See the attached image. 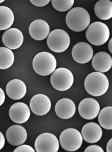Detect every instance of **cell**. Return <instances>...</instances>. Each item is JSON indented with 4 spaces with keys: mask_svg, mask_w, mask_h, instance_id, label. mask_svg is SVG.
<instances>
[{
    "mask_svg": "<svg viewBox=\"0 0 112 152\" xmlns=\"http://www.w3.org/2000/svg\"><path fill=\"white\" fill-rule=\"evenodd\" d=\"M14 21V13L5 6H0V31L9 29Z\"/></svg>",
    "mask_w": 112,
    "mask_h": 152,
    "instance_id": "44dd1931",
    "label": "cell"
},
{
    "mask_svg": "<svg viewBox=\"0 0 112 152\" xmlns=\"http://www.w3.org/2000/svg\"><path fill=\"white\" fill-rule=\"evenodd\" d=\"M112 139L111 138L109 142L107 143V146H106V152H112Z\"/></svg>",
    "mask_w": 112,
    "mask_h": 152,
    "instance_id": "f546056e",
    "label": "cell"
},
{
    "mask_svg": "<svg viewBox=\"0 0 112 152\" xmlns=\"http://www.w3.org/2000/svg\"><path fill=\"white\" fill-rule=\"evenodd\" d=\"M74 78L73 73L67 68L61 67L55 69L50 77L51 83L58 91H66L74 83Z\"/></svg>",
    "mask_w": 112,
    "mask_h": 152,
    "instance_id": "8992f818",
    "label": "cell"
},
{
    "mask_svg": "<svg viewBox=\"0 0 112 152\" xmlns=\"http://www.w3.org/2000/svg\"><path fill=\"white\" fill-rule=\"evenodd\" d=\"M34 148L37 152H57L59 149V142L54 134L45 132L37 137Z\"/></svg>",
    "mask_w": 112,
    "mask_h": 152,
    "instance_id": "ba28073f",
    "label": "cell"
},
{
    "mask_svg": "<svg viewBox=\"0 0 112 152\" xmlns=\"http://www.w3.org/2000/svg\"><path fill=\"white\" fill-rule=\"evenodd\" d=\"M51 2L54 9L57 11L66 12L72 8L74 0H52Z\"/></svg>",
    "mask_w": 112,
    "mask_h": 152,
    "instance_id": "cb8c5ba5",
    "label": "cell"
},
{
    "mask_svg": "<svg viewBox=\"0 0 112 152\" xmlns=\"http://www.w3.org/2000/svg\"><path fill=\"white\" fill-rule=\"evenodd\" d=\"M108 48H109V52L112 53V39L111 38L108 44Z\"/></svg>",
    "mask_w": 112,
    "mask_h": 152,
    "instance_id": "4dcf8cb0",
    "label": "cell"
},
{
    "mask_svg": "<svg viewBox=\"0 0 112 152\" xmlns=\"http://www.w3.org/2000/svg\"><path fill=\"white\" fill-rule=\"evenodd\" d=\"M6 138L12 146H19L26 141L27 132L22 126L13 125L6 131Z\"/></svg>",
    "mask_w": 112,
    "mask_h": 152,
    "instance_id": "5bb4252c",
    "label": "cell"
},
{
    "mask_svg": "<svg viewBox=\"0 0 112 152\" xmlns=\"http://www.w3.org/2000/svg\"><path fill=\"white\" fill-rule=\"evenodd\" d=\"M29 107L34 115L44 116L48 113L51 108V102L46 95L38 94L31 98Z\"/></svg>",
    "mask_w": 112,
    "mask_h": 152,
    "instance_id": "8fae6325",
    "label": "cell"
},
{
    "mask_svg": "<svg viewBox=\"0 0 112 152\" xmlns=\"http://www.w3.org/2000/svg\"><path fill=\"white\" fill-rule=\"evenodd\" d=\"M55 111L59 118L62 119H69L75 113L76 106L71 99L62 98L57 102Z\"/></svg>",
    "mask_w": 112,
    "mask_h": 152,
    "instance_id": "2e32d148",
    "label": "cell"
},
{
    "mask_svg": "<svg viewBox=\"0 0 112 152\" xmlns=\"http://www.w3.org/2000/svg\"><path fill=\"white\" fill-rule=\"evenodd\" d=\"M91 64L96 71L101 73L106 72L112 68V57L106 52H98L93 57Z\"/></svg>",
    "mask_w": 112,
    "mask_h": 152,
    "instance_id": "ac0fdd59",
    "label": "cell"
},
{
    "mask_svg": "<svg viewBox=\"0 0 112 152\" xmlns=\"http://www.w3.org/2000/svg\"><path fill=\"white\" fill-rule=\"evenodd\" d=\"M14 55L10 49L5 47L0 48V69H6L13 65Z\"/></svg>",
    "mask_w": 112,
    "mask_h": 152,
    "instance_id": "7402d4cb",
    "label": "cell"
},
{
    "mask_svg": "<svg viewBox=\"0 0 112 152\" xmlns=\"http://www.w3.org/2000/svg\"><path fill=\"white\" fill-rule=\"evenodd\" d=\"M100 111V104L94 98H85L82 100L79 104V113L85 119L92 120L96 118Z\"/></svg>",
    "mask_w": 112,
    "mask_h": 152,
    "instance_id": "9c48e42d",
    "label": "cell"
},
{
    "mask_svg": "<svg viewBox=\"0 0 112 152\" xmlns=\"http://www.w3.org/2000/svg\"><path fill=\"white\" fill-rule=\"evenodd\" d=\"M93 49L91 45L85 42L75 44L72 49L73 59L79 64L89 63L93 58Z\"/></svg>",
    "mask_w": 112,
    "mask_h": 152,
    "instance_id": "30bf717a",
    "label": "cell"
},
{
    "mask_svg": "<svg viewBox=\"0 0 112 152\" xmlns=\"http://www.w3.org/2000/svg\"><path fill=\"white\" fill-rule=\"evenodd\" d=\"M2 39L6 48L11 50L17 49L23 44L24 35L19 29L11 28L6 30L3 34Z\"/></svg>",
    "mask_w": 112,
    "mask_h": 152,
    "instance_id": "4fadbf2b",
    "label": "cell"
},
{
    "mask_svg": "<svg viewBox=\"0 0 112 152\" xmlns=\"http://www.w3.org/2000/svg\"><path fill=\"white\" fill-rule=\"evenodd\" d=\"M5 144V138L4 134L0 131V151L4 148Z\"/></svg>",
    "mask_w": 112,
    "mask_h": 152,
    "instance_id": "f1b7e54d",
    "label": "cell"
},
{
    "mask_svg": "<svg viewBox=\"0 0 112 152\" xmlns=\"http://www.w3.org/2000/svg\"><path fill=\"white\" fill-rule=\"evenodd\" d=\"M110 37V31L105 23L95 22L89 26L86 37L90 43L94 46H101L106 43Z\"/></svg>",
    "mask_w": 112,
    "mask_h": 152,
    "instance_id": "277c9868",
    "label": "cell"
},
{
    "mask_svg": "<svg viewBox=\"0 0 112 152\" xmlns=\"http://www.w3.org/2000/svg\"><path fill=\"white\" fill-rule=\"evenodd\" d=\"M56 60L53 54L42 52L35 56L32 61L34 71L41 76L51 75L56 69Z\"/></svg>",
    "mask_w": 112,
    "mask_h": 152,
    "instance_id": "3957f363",
    "label": "cell"
},
{
    "mask_svg": "<svg viewBox=\"0 0 112 152\" xmlns=\"http://www.w3.org/2000/svg\"><path fill=\"white\" fill-rule=\"evenodd\" d=\"M66 22L68 27L72 31L81 32L89 27L90 16L89 12L85 9L75 7L67 13Z\"/></svg>",
    "mask_w": 112,
    "mask_h": 152,
    "instance_id": "7a4b0ae2",
    "label": "cell"
},
{
    "mask_svg": "<svg viewBox=\"0 0 112 152\" xmlns=\"http://www.w3.org/2000/svg\"><path fill=\"white\" fill-rule=\"evenodd\" d=\"M50 28L48 24L43 20L37 19L32 22L29 27L31 37L36 41L44 40L48 36Z\"/></svg>",
    "mask_w": 112,
    "mask_h": 152,
    "instance_id": "e0dca14e",
    "label": "cell"
},
{
    "mask_svg": "<svg viewBox=\"0 0 112 152\" xmlns=\"http://www.w3.org/2000/svg\"><path fill=\"white\" fill-rule=\"evenodd\" d=\"M81 134L85 141L89 143H94L101 140L102 130L101 126L97 123L90 122L83 126Z\"/></svg>",
    "mask_w": 112,
    "mask_h": 152,
    "instance_id": "9a60e30c",
    "label": "cell"
},
{
    "mask_svg": "<svg viewBox=\"0 0 112 152\" xmlns=\"http://www.w3.org/2000/svg\"><path fill=\"white\" fill-rule=\"evenodd\" d=\"M59 142L62 148L68 152H75L81 147L83 138L81 133L75 129H67L60 137Z\"/></svg>",
    "mask_w": 112,
    "mask_h": 152,
    "instance_id": "52a82bcc",
    "label": "cell"
},
{
    "mask_svg": "<svg viewBox=\"0 0 112 152\" xmlns=\"http://www.w3.org/2000/svg\"><path fill=\"white\" fill-rule=\"evenodd\" d=\"M112 107H107L100 111L98 121L102 127L106 130H112Z\"/></svg>",
    "mask_w": 112,
    "mask_h": 152,
    "instance_id": "603a6c76",
    "label": "cell"
},
{
    "mask_svg": "<svg viewBox=\"0 0 112 152\" xmlns=\"http://www.w3.org/2000/svg\"><path fill=\"white\" fill-rule=\"evenodd\" d=\"M3 2H4V0H0V4Z\"/></svg>",
    "mask_w": 112,
    "mask_h": 152,
    "instance_id": "1f68e13d",
    "label": "cell"
},
{
    "mask_svg": "<svg viewBox=\"0 0 112 152\" xmlns=\"http://www.w3.org/2000/svg\"><path fill=\"white\" fill-rule=\"evenodd\" d=\"M84 85L86 91L90 95L99 97L106 93L109 82L105 74L99 72H94L86 76Z\"/></svg>",
    "mask_w": 112,
    "mask_h": 152,
    "instance_id": "6da1fadb",
    "label": "cell"
},
{
    "mask_svg": "<svg viewBox=\"0 0 112 152\" xmlns=\"http://www.w3.org/2000/svg\"><path fill=\"white\" fill-rule=\"evenodd\" d=\"M47 44L52 51L55 53H62L68 48L70 38L66 31L56 29L49 34Z\"/></svg>",
    "mask_w": 112,
    "mask_h": 152,
    "instance_id": "5b68a950",
    "label": "cell"
},
{
    "mask_svg": "<svg viewBox=\"0 0 112 152\" xmlns=\"http://www.w3.org/2000/svg\"><path fill=\"white\" fill-rule=\"evenodd\" d=\"M5 100V94L4 90L0 87V107L4 103Z\"/></svg>",
    "mask_w": 112,
    "mask_h": 152,
    "instance_id": "83f0119b",
    "label": "cell"
},
{
    "mask_svg": "<svg viewBox=\"0 0 112 152\" xmlns=\"http://www.w3.org/2000/svg\"><path fill=\"white\" fill-rule=\"evenodd\" d=\"M31 2L36 7H43L50 2V0H31Z\"/></svg>",
    "mask_w": 112,
    "mask_h": 152,
    "instance_id": "4316f807",
    "label": "cell"
},
{
    "mask_svg": "<svg viewBox=\"0 0 112 152\" xmlns=\"http://www.w3.org/2000/svg\"><path fill=\"white\" fill-rule=\"evenodd\" d=\"M85 152H103V149L98 145H90L84 151Z\"/></svg>",
    "mask_w": 112,
    "mask_h": 152,
    "instance_id": "484cf974",
    "label": "cell"
},
{
    "mask_svg": "<svg viewBox=\"0 0 112 152\" xmlns=\"http://www.w3.org/2000/svg\"><path fill=\"white\" fill-rule=\"evenodd\" d=\"M95 15L101 20H106L112 18V2L109 0H100L94 7Z\"/></svg>",
    "mask_w": 112,
    "mask_h": 152,
    "instance_id": "ffe728a7",
    "label": "cell"
},
{
    "mask_svg": "<svg viewBox=\"0 0 112 152\" xmlns=\"http://www.w3.org/2000/svg\"><path fill=\"white\" fill-rule=\"evenodd\" d=\"M9 116L13 122L17 124H22L29 119L30 109L25 103L16 102L13 104L9 109Z\"/></svg>",
    "mask_w": 112,
    "mask_h": 152,
    "instance_id": "7c38bea8",
    "label": "cell"
},
{
    "mask_svg": "<svg viewBox=\"0 0 112 152\" xmlns=\"http://www.w3.org/2000/svg\"><path fill=\"white\" fill-rule=\"evenodd\" d=\"M6 93L11 99H21L26 94L27 86L22 80L17 79H13L7 84Z\"/></svg>",
    "mask_w": 112,
    "mask_h": 152,
    "instance_id": "d6986e66",
    "label": "cell"
},
{
    "mask_svg": "<svg viewBox=\"0 0 112 152\" xmlns=\"http://www.w3.org/2000/svg\"><path fill=\"white\" fill-rule=\"evenodd\" d=\"M14 152H34L35 151L34 148L29 145H21L16 148L14 151Z\"/></svg>",
    "mask_w": 112,
    "mask_h": 152,
    "instance_id": "d4e9b609",
    "label": "cell"
}]
</instances>
